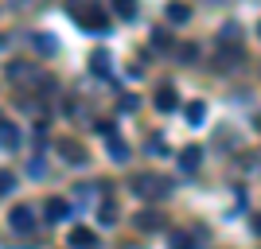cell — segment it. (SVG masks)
Returning a JSON list of instances; mask_svg holds the SVG:
<instances>
[{
    "label": "cell",
    "mask_w": 261,
    "mask_h": 249,
    "mask_svg": "<svg viewBox=\"0 0 261 249\" xmlns=\"http://www.w3.org/2000/svg\"><path fill=\"white\" fill-rule=\"evenodd\" d=\"M43 214H47V222H63V218L70 214V206H66L63 199H47V203H43Z\"/></svg>",
    "instance_id": "277c9868"
},
{
    "label": "cell",
    "mask_w": 261,
    "mask_h": 249,
    "mask_svg": "<svg viewBox=\"0 0 261 249\" xmlns=\"http://www.w3.org/2000/svg\"><path fill=\"white\" fill-rule=\"evenodd\" d=\"M168 245H172V249H195V238H191V234H172Z\"/></svg>",
    "instance_id": "5bb4252c"
},
{
    "label": "cell",
    "mask_w": 261,
    "mask_h": 249,
    "mask_svg": "<svg viewBox=\"0 0 261 249\" xmlns=\"http://www.w3.org/2000/svg\"><path fill=\"white\" fill-rule=\"evenodd\" d=\"M0 144H4V148H16V144H20V132L12 129V125H0Z\"/></svg>",
    "instance_id": "4fadbf2b"
},
{
    "label": "cell",
    "mask_w": 261,
    "mask_h": 249,
    "mask_svg": "<svg viewBox=\"0 0 261 249\" xmlns=\"http://www.w3.org/2000/svg\"><path fill=\"white\" fill-rule=\"evenodd\" d=\"M12 187H16V175L8 168H0V195H12Z\"/></svg>",
    "instance_id": "2e32d148"
},
{
    "label": "cell",
    "mask_w": 261,
    "mask_h": 249,
    "mask_svg": "<svg viewBox=\"0 0 261 249\" xmlns=\"http://www.w3.org/2000/svg\"><path fill=\"white\" fill-rule=\"evenodd\" d=\"M8 226H12V234H20V238H35V234H39V222H35L32 206H12Z\"/></svg>",
    "instance_id": "7a4b0ae2"
},
{
    "label": "cell",
    "mask_w": 261,
    "mask_h": 249,
    "mask_svg": "<svg viewBox=\"0 0 261 249\" xmlns=\"http://www.w3.org/2000/svg\"><path fill=\"white\" fill-rule=\"evenodd\" d=\"M113 218H117V210H113V206H101V222H106V226H113Z\"/></svg>",
    "instance_id": "d6986e66"
},
{
    "label": "cell",
    "mask_w": 261,
    "mask_h": 249,
    "mask_svg": "<svg viewBox=\"0 0 261 249\" xmlns=\"http://www.w3.org/2000/svg\"><path fill=\"white\" fill-rule=\"evenodd\" d=\"M156 109H160V113H172V109H175V90L172 86L156 90Z\"/></svg>",
    "instance_id": "30bf717a"
},
{
    "label": "cell",
    "mask_w": 261,
    "mask_h": 249,
    "mask_svg": "<svg viewBox=\"0 0 261 249\" xmlns=\"http://www.w3.org/2000/svg\"><path fill=\"white\" fill-rule=\"evenodd\" d=\"M160 226H164V218L156 214V210H141V214H137V230H144V234H156Z\"/></svg>",
    "instance_id": "5b68a950"
},
{
    "label": "cell",
    "mask_w": 261,
    "mask_h": 249,
    "mask_svg": "<svg viewBox=\"0 0 261 249\" xmlns=\"http://www.w3.org/2000/svg\"><path fill=\"white\" fill-rule=\"evenodd\" d=\"M257 35H261V23H257Z\"/></svg>",
    "instance_id": "603a6c76"
},
{
    "label": "cell",
    "mask_w": 261,
    "mask_h": 249,
    "mask_svg": "<svg viewBox=\"0 0 261 249\" xmlns=\"http://www.w3.org/2000/svg\"><path fill=\"white\" fill-rule=\"evenodd\" d=\"M59 152L66 156V163H86V152L78 148L74 141H59Z\"/></svg>",
    "instance_id": "9c48e42d"
},
{
    "label": "cell",
    "mask_w": 261,
    "mask_h": 249,
    "mask_svg": "<svg viewBox=\"0 0 261 249\" xmlns=\"http://www.w3.org/2000/svg\"><path fill=\"white\" fill-rule=\"evenodd\" d=\"M121 109H125V113H133V109H137V98H133V94H125V101H121Z\"/></svg>",
    "instance_id": "ffe728a7"
},
{
    "label": "cell",
    "mask_w": 261,
    "mask_h": 249,
    "mask_svg": "<svg viewBox=\"0 0 261 249\" xmlns=\"http://www.w3.org/2000/svg\"><path fill=\"white\" fill-rule=\"evenodd\" d=\"M187 121H191V125H203V121H207V105H203V101H191V105H187Z\"/></svg>",
    "instance_id": "7c38bea8"
},
{
    "label": "cell",
    "mask_w": 261,
    "mask_h": 249,
    "mask_svg": "<svg viewBox=\"0 0 261 249\" xmlns=\"http://www.w3.org/2000/svg\"><path fill=\"white\" fill-rule=\"evenodd\" d=\"M94 74H109V54L106 51H94Z\"/></svg>",
    "instance_id": "e0dca14e"
},
{
    "label": "cell",
    "mask_w": 261,
    "mask_h": 249,
    "mask_svg": "<svg viewBox=\"0 0 261 249\" xmlns=\"http://www.w3.org/2000/svg\"><path fill=\"white\" fill-rule=\"evenodd\" d=\"M70 16H74V23H82V27L106 32V12L101 8H70Z\"/></svg>",
    "instance_id": "3957f363"
},
{
    "label": "cell",
    "mask_w": 261,
    "mask_h": 249,
    "mask_svg": "<svg viewBox=\"0 0 261 249\" xmlns=\"http://www.w3.org/2000/svg\"><path fill=\"white\" fill-rule=\"evenodd\" d=\"M152 43L156 47H168V32H152Z\"/></svg>",
    "instance_id": "44dd1931"
},
{
    "label": "cell",
    "mask_w": 261,
    "mask_h": 249,
    "mask_svg": "<svg viewBox=\"0 0 261 249\" xmlns=\"http://www.w3.org/2000/svg\"><path fill=\"white\" fill-rule=\"evenodd\" d=\"M70 249H98V238L78 226V230H70Z\"/></svg>",
    "instance_id": "8992f818"
},
{
    "label": "cell",
    "mask_w": 261,
    "mask_h": 249,
    "mask_svg": "<svg viewBox=\"0 0 261 249\" xmlns=\"http://www.w3.org/2000/svg\"><path fill=\"white\" fill-rule=\"evenodd\" d=\"M199 160H203V148H199V144H191V148L179 152V168H187V172H195Z\"/></svg>",
    "instance_id": "ba28073f"
},
{
    "label": "cell",
    "mask_w": 261,
    "mask_h": 249,
    "mask_svg": "<svg viewBox=\"0 0 261 249\" xmlns=\"http://www.w3.org/2000/svg\"><path fill=\"white\" fill-rule=\"evenodd\" d=\"M28 39H32V47H35V51H43V54H55V51H59V43H55V39H51L47 32H32Z\"/></svg>",
    "instance_id": "52a82bcc"
},
{
    "label": "cell",
    "mask_w": 261,
    "mask_h": 249,
    "mask_svg": "<svg viewBox=\"0 0 261 249\" xmlns=\"http://www.w3.org/2000/svg\"><path fill=\"white\" fill-rule=\"evenodd\" d=\"M113 12H117L121 20H133V16H137V4H129V0H125V4H113Z\"/></svg>",
    "instance_id": "ac0fdd59"
},
{
    "label": "cell",
    "mask_w": 261,
    "mask_h": 249,
    "mask_svg": "<svg viewBox=\"0 0 261 249\" xmlns=\"http://www.w3.org/2000/svg\"><path fill=\"white\" fill-rule=\"evenodd\" d=\"M106 141H109V156H113V160H129V144H125V141H117V136H106Z\"/></svg>",
    "instance_id": "8fae6325"
},
{
    "label": "cell",
    "mask_w": 261,
    "mask_h": 249,
    "mask_svg": "<svg viewBox=\"0 0 261 249\" xmlns=\"http://www.w3.org/2000/svg\"><path fill=\"white\" fill-rule=\"evenodd\" d=\"M129 187L141 199H164L168 191H172V179H164V175H156V172H137Z\"/></svg>",
    "instance_id": "6da1fadb"
},
{
    "label": "cell",
    "mask_w": 261,
    "mask_h": 249,
    "mask_svg": "<svg viewBox=\"0 0 261 249\" xmlns=\"http://www.w3.org/2000/svg\"><path fill=\"white\" fill-rule=\"evenodd\" d=\"M187 16H191V12H187L184 4H168V20L172 23H187Z\"/></svg>",
    "instance_id": "9a60e30c"
},
{
    "label": "cell",
    "mask_w": 261,
    "mask_h": 249,
    "mask_svg": "<svg viewBox=\"0 0 261 249\" xmlns=\"http://www.w3.org/2000/svg\"><path fill=\"white\" fill-rule=\"evenodd\" d=\"M0 125H4V117H0Z\"/></svg>",
    "instance_id": "cb8c5ba5"
},
{
    "label": "cell",
    "mask_w": 261,
    "mask_h": 249,
    "mask_svg": "<svg viewBox=\"0 0 261 249\" xmlns=\"http://www.w3.org/2000/svg\"><path fill=\"white\" fill-rule=\"evenodd\" d=\"M257 234H261V218H257Z\"/></svg>",
    "instance_id": "7402d4cb"
}]
</instances>
